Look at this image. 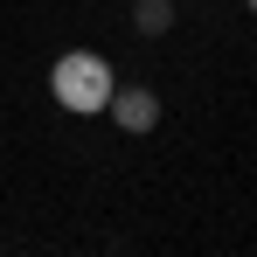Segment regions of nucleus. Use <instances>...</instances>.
Listing matches in <instances>:
<instances>
[{
	"instance_id": "f03ea898",
	"label": "nucleus",
	"mask_w": 257,
	"mask_h": 257,
	"mask_svg": "<svg viewBox=\"0 0 257 257\" xmlns=\"http://www.w3.org/2000/svg\"><path fill=\"white\" fill-rule=\"evenodd\" d=\"M104 111H111L125 132H153L160 125V97H153L146 84H111V104H104Z\"/></svg>"
},
{
	"instance_id": "f257e3e1",
	"label": "nucleus",
	"mask_w": 257,
	"mask_h": 257,
	"mask_svg": "<svg viewBox=\"0 0 257 257\" xmlns=\"http://www.w3.org/2000/svg\"><path fill=\"white\" fill-rule=\"evenodd\" d=\"M111 63L97 56V49H70V56H56V70H49V97L63 104V111H77V118H90V111H104L111 104Z\"/></svg>"
},
{
	"instance_id": "20e7f679",
	"label": "nucleus",
	"mask_w": 257,
	"mask_h": 257,
	"mask_svg": "<svg viewBox=\"0 0 257 257\" xmlns=\"http://www.w3.org/2000/svg\"><path fill=\"white\" fill-rule=\"evenodd\" d=\"M250 14H257V0H250Z\"/></svg>"
},
{
	"instance_id": "7ed1b4c3",
	"label": "nucleus",
	"mask_w": 257,
	"mask_h": 257,
	"mask_svg": "<svg viewBox=\"0 0 257 257\" xmlns=\"http://www.w3.org/2000/svg\"><path fill=\"white\" fill-rule=\"evenodd\" d=\"M174 7H181V0H139V7H132L139 35H167V28H174Z\"/></svg>"
}]
</instances>
